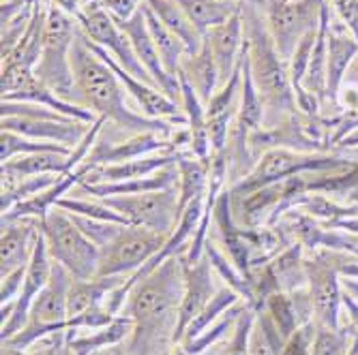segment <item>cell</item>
<instances>
[{
    "mask_svg": "<svg viewBox=\"0 0 358 355\" xmlns=\"http://www.w3.org/2000/svg\"><path fill=\"white\" fill-rule=\"evenodd\" d=\"M185 289V270L180 255L170 257L159 268L131 285L120 315L134 321V332L127 338L131 355H172L178 308Z\"/></svg>",
    "mask_w": 358,
    "mask_h": 355,
    "instance_id": "cell-1",
    "label": "cell"
},
{
    "mask_svg": "<svg viewBox=\"0 0 358 355\" xmlns=\"http://www.w3.org/2000/svg\"><path fill=\"white\" fill-rule=\"evenodd\" d=\"M71 69H73V84H76V94H73L76 105L88 109L96 118L112 122L114 128L129 135H140V133H157L164 137L174 135L172 122L146 118L144 114H138L127 105L124 86L120 84V80L108 64L88 47L80 30L71 47Z\"/></svg>",
    "mask_w": 358,
    "mask_h": 355,
    "instance_id": "cell-2",
    "label": "cell"
},
{
    "mask_svg": "<svg viewBox=\"0 0 358 355\" xmlns=\"http://www.w3.org/2000/svg\"><path fill=\"white\" fill-rule=\"evenodd\" d=\"M243 24L247 64L264 109L262 128H277L289 116H294L296 109L287 62H283L277 54L271 32L266 28V20H262V15L253 9L251 3L243 5Z\"/></svg>",
    "mask_w": 358,
    "mask_h": 355,
    "instance_id": "cell-3",
    "label": "cell"
},
{
    "mask_svg": "<svg viewBox=\"0 0 358 355\" xmlns=\"http://www.w3.org/2000/svg\"><path fill=\"white\" fill-rule=\"evenodd\" d=\"M78 20L62 13L58 7L48 5L45 30H43V52L35 67V75L54 90L62 101L73 103L76 84L71 69V47L78 37Z\"/></svg>",
    "mask_w": 358,
    "mask_h": 355,
    "instance_id": "cell-4",
    "label": "cell"
},
{
    "mask_svg": "<svg viewBox=\"0 0 358 355\" xmlns=\"http://www.w3.org/2000/svg\"><path fill=\"white\" fill-rule=\"evenodd\" d=\"M41 234L45 238L52 259L78 280L94 278L99 272V246H96L71 218L69 212L58 206L41 220Z\"/></svg>",
    "mask_w": 358,
    "mask_h": 355,
    "instance_id": "cell-5",
    "label": "cell"
},
{
    "mask_svg": "<svg viewBox=\"0 0 358 355\" xmlns=\"http://www.w3.org/2000/svg\"><path fill=\"white\" fill-rule=\"evenodd\" d=\"M71 282H73V276L54 262L52 278H50L48 287L37 296V300L32 302L26 328L3 345L15 347V349H28L37 340H41L54 332L69 330V326H67V321H69L67 300H69Z\"/></svg>",
    "mask_w": 358,
    "mask_h": 355,
    "instance_id": "cell-6",
    "label": "cell"
},
{
    "mask_svg": "<svg viewBox=\"0 0 358 355\" xmlns=\"http://www.w3.org/2000/svg\"><path fill=\"white\" fill-rule=\"evenodd\" d=\"M170 234L138 225H122L112 240L99 246L96 276H131L166 246Z\"/></svg>",
    "mask_w": 358,
    "mask_h": 355,
    "instance_id": "cell-7",
    "label": "cell"
},
{
    "mask_svg": "<svg viewBox=\"0 0 358 355\" xmlns=\"http://www.w3.org/2000/svg\"><path fill=\"white\" fill-rule=\"evenodd\" d=\"M266 28L283 62H289L307 32L320 26L324 0H266Z\"/></svg>",
    "mask_w": 358,
    "mask_h": 355,
    "instance_id": "cell-8",
    "label": "cell"
},
{
    "mask_svg": "<svg viewBox=\"0 0 358 355\" xmlns=\"http://www.w3.org/2000/svg\"><path fill=\"white\" fill-rule=\"evenodd\" d=\"M108 208L118 212L129 225L148 227L161 234H172L180 218L178 186L166 190L140 192V195H114L101 197Z\"/></svg>",
    "mask_w": 358,
    "mask_h": 355,
    "instance_id": "cell-9",
    "label": "cell"
},
{
    "mask_svg": "<svg viewBox=\"0 0 358 355\" xmlns=\"http://www.w3.org/2000/svg\"><path fill=\"white\" fill-rule=\"evenodd\" d=\"M0 88H3V101H28V103L45 105L62 116L82 120L86 124H94L99 120L88 109L69 101H62L54 90H50L35 75V69L20 60H11V58L3 60V84H0Z\"/></svg>",
    "mask_w": 358,
    "mask_h": 355,
    "instance_id": "cell-10",
    "label": "cell"
},
{
    "mask_svg": "<svg viewBox=\"0 0 358 355\" xmlns=\"http://www.w3.org/2000/svg\"><path fill=\"white\" fill-rule=\"evenodd\" d=\"M78 24H80L82 35L86 39L94 41L96 45L106 47L116 58V62L124 71H129L134 77H138V80H142V82L157 88V84L152 82V77L144 69V64L136 56V52L131 47V41H129V37L118 28L112 13L106 11V7L101 5V0H99V3L86 5L82 9L80 17H78Z\"/></svg>",
    "mask_w": 358,
    "mask_h": 355,
    "instance_id": "cell-11",
    "label": "cell"
},
{
    "mask_svg": "<svg viewBox=\"0 0 358 355\" xmlns=\"http://www.w3.org/2000/svg\"><path fill=\"white\" fill-rule=\"evenodd\" d=\"M337 165H341V160H337V158L309 156V154H299L287 148H273L257 158L253 172L247 178H243L241 182H236L232 186V195L234 197L249 195V192L277 184L279 180L296 174V172L324 169V167H337Z\"/></svg>",
    "mask_w": 358,
    "mask_h": 355,
    "instance_id": "cell-12",
    "label": "cell"
},
{
    "mask_svg": "<svg viewBox=\"0 0 358 355\" xmlns=\"http://www.w3.org/2000/svg\"><path fill=\"white\" fill-rule=\"evenodd\" d=\"M52 272H54V259H52V255L48 250L45 238L41 234L39 240H37L35 250H32L30 262H28L22 292L15 298L13 315L3 324V342H7L9 338H13L15 334H20L26 328L30 306H32V302L37 300V296L48 287V282L52 278Z\"/></svg>",
    "mask_w": 358,
    "mask_h": 355,
    "instance_id": "cell-13",
    "label": "cell"
},
{
    "mask_svg": "<svg viewBox=\"0 0 358 355\" xmlns=\"http://www.w3.org/2000/svg\"><path fill=\"white\" fill-rule=\"evenodd\" d=\"M112 17H114V15H112ZM114 22L118 24V28L124 32V35L129 37V41H131V47H134L136 56H138L140 62L144 64V69L148 71V75L152 77V82L157 84V88H159L161 92H166L172 101H176V103L180 105V101H182L180 80L168 75V71L164 69V64H161V56H159V52H157V45H155L152 35H150V30H148L144 9L140 7V11L134 13L129 20L114 17Z\"/></svg>",
    "mask_w": 358,
    "mask_h": 355,
    "instance_id": "cell-14",
    "label": "cell"
},
{
    "mask_svg": "<svg viewBox=\"0 0 358 355\" xmlns=\"http://www.w3.org/2000/svg\"><path fill=\"white\" fill-rule=\"evenodd\" d=\"M305 272L315 324L327 328H341V289L337 280V270L327 259H311L305 262Z\"/></svg>",
    "mask_w": 358,
    "mask_h": 355,
    "instance_id": "cell-15",
    "label": "cell"
},
{
    "mask_svg": "<svg viewBox=\"0 0 358 355\" xmlns=\"http://www.w3.org/2000/svg\"><path fill=\"white\" fill-rule=\"evenodd\" d=\"M182 270H185V289H182V300L178 308L176 334H174L176 345H180L185 330L189 328L191 321L204 310V306L217 294L215 282H213V264L206 257V252L198 264H193V266L182 264Z\"/></svg>",
    "mask_w": 358,
    "mask_h": 355,
    "instance_id": "cell-16",
    "label": "cell"
},
{
    "mask_svg": "<svg viewBox=\"0 0 358 355\" xmlns=\"http://www.w3.org/2000/svg\"><path fill=\"white\" fill-rule=\"evenodd\" d=\"M39 236V218L3 220V234H0V278L28 266Z\"/></svg>",
    "mask_w": 358,
    "mask_h": 355,
    "instance_id": "cell-17",
    "label": "cell"
},
{
    "mask_svg": "<svg viewBox=\"0 0 358 355\" xmlns=\"http://www.w3.org/2000/svg\"><path fill=\"white\" fill-rule=\"evenodd\" d=\"M90 126L92 124H86L82 120H39V118H17V116L3 118V131H11L39 142L60 144L69 150H73L84 139Z\"/></svg>",
    "mask_w": 358,
    "mask_h": 355,
    "instance_id": "cell-18",
    "label": "cell"
},
{
    "mask_svg": "<svg viewBox=\"0 0 358 355\" xmlns=\"http://www.w3.org/2000/svg\"><path fill=\"white\" fill-rule=\"evenodd\" d=\"M206 45L213 52V58L219 69V88L227 84L232 77L234 69L238 67L243 50H245V24H243V11L225 20L223 24L210 28L204 35Z\"/></svg>",
    "mask_w": 358,
    "mask_h": 355,
    "instance_id": "cell-19",
    "label": "cell"
},
{
    "mask_svg": "<svg viewBox=\"0 0 358 355\" xmlns=\"http://www.w3.org/2000/svg\"><path fill=\"white\" fill-rule=\"evenodd\" d=\"M174 148L172 142H168L164 135L157 133H140L131 135L129 139L122 142H99L96 139L92 152L84 160L90 167H99V165H114V163H124V160H134L140 156H148L152 152H164Z\"/></svg>",
    "mask_w": 358,
    "mask_h": 355,
    "instance_id": "cell-20",
    "label": "cell"
},
{
    "mask_svg": "<svg viewBox=\"0 0 358 355\" xmlns=\"http://www.w3.org/2000/svg\"><path fill=\"white\" fill-rule=\"evenodd\" d=\"M69 156H71V152H56V150L15 156V158L7 160V163H3V188H9L15 182L30 178V176L71 174L76 169L71 167Z\"/></svg>",
    "mask_w": 358,
    "mask_h": 355,
    "instance_id": "cell-21",
    "label": "cell"
},
{
    "mask_svg": "<svg viewBox=\"0 0 358 355\" xmlns=\"http://www.w3.org/2000/svg\"><path fill=\"white\" fill-rule=\"evenodd\" d=\"M178 165H168L164 169H159L150 176L144 178H131V180H122V182H80V190H84L86 195L92 199H101V197H114V195H140V192H152V190H166L178 186Z\"/></svg>",
    "mask_w": 358,
    "mask_h": 355,
    "instance_id": "cell-22",
    "label": "cell"
},
{
    "mask_svg": "<svg viewBox=\"0 0 358 355\" xmlns=\"http://www.w3.org/2000/svg\"><path fill=\"white\" fill-rule=\"evenodd\" d=\"M178 156L180 154H176L174 150H164L159 154H148V156H140L134 160H124V163L99 165V167H92V172L86 176L84 182L96 184V182H122V180H131V178H144V176H150L168 165H174Z\"/></svg>",
    "mask_w": 358,
    "mask_h": 355,
    "instance_id": "cell-23",
    "label": "cell"
},
{
    "mask_svg": "<svg viewBox=\"0 0 358 355\" xmlns=\"http://www.w3.org/2000/svg\"><path fill=\"white\" fill-rule=\"evenodd\" d=\"M146 5L159 17V22L185 45V52L189 56L198 54L202 50L204 35L193 26V22L187 17V13L174 3V0H146Z\"/></svg>",
    "mask_w": 358,
    "mask_h": 355,
    "instance_id": "cell-24",
    "label": "cell"
},
{
    "mask_svg": "<svg viewBox=\"0 0 358 355\" xmlns=\"http://www.w3.org/2000/svg\"><path fill=\"white\" fill-rule=\"evenodd\" d=\"M178 75H182L191 84V88L198 92L204 105L213 99V94L219 90V69H217V62H215L213 52L206 45V41L198 54H193V56L187 54L182 58Z\"/></svg>",
    "mask_w": 358,
    "mask_h": 355,
    "instance_id": "cell-25",
    "label": "cell"
},
{
    "mask_svg": "<svg viewBox=\"0 0 358 355\" xmlns=\"http://www.w3.org/2000/svg\"><path fill=\"white\" fill-rule=\"evenodd\" d=\"M134 332V321L127 315H118L110 326L92 330L84 336H71L67 342L69 355H94L108 347L127 342V338Z\"/></svg>",
    "mask_w": 358,
    "mask_h": 355,
    "instance_id": "cell-26",
    "label": "cell"
},
{
    "mask_svg": "<svg viewBox=\"0 0 358 355\" xmlns=\"http://www.w3.org/2000/svg\"><path fill=\"white\" fill-rule=\"evenodd\" d=\"M127 278L129 276H94L88 280L73 278V282L69 287V300H67L69 317H76L94 306H103L106 298Z\"/></svg>",
    "mask_w": 358,
    "mask_h": 355,
    "instance_id": "cell-27",
    "label": "cell"
},
{
    "mask_svg": "<svg viewBox=\"0 0 358 355\" xmlns=\"http://www.w3.org/2000/svg\"><path fill=\"white\" fill-rule=\"evenodd\" d=\"M174 3L187 13V17L193 22L202 35L232 15L243 11L245 3H236V0H174Z\"/></svg>",
    "mask_w": 358,
    "mask_h": 355,
    "instance_id": "cell-28",
    "label": "cell"
},
{
    "mask_svg": "<svg viewBox=\"0 0 358 355\" xmlns=\"http://www.w3.org/2000/svg\"><path fill=\"white\" fill-rule=\"evenodd\" d=\"M329 7L327 3L322 5V15H320V26H317V39H315V47L309 60V67L303 80V88L322 96L327 92V67H329Z\"/></svg>",
    "mask_w": 358,
    "mask_h": 355,
    "instance_id": "cell-29",
    "label": "cell"
},
{
    "mask_svg": "<svg viewBox=\"0 0 358 355\" xmlns=\"http://www.w3.org/2000/svg\"><path fill=\"white\" fill-rule=\"evenodd\" d=\"M142 9H144V15H146V24H148V30L152 35V41L157 45V52L161 56V64H164V69L168 71V75L178 77L182 58L187 56L185 45L172 35V32L164 24L159 22V17L150 11V7L146 3L142 5Z\"/></svg>",
    "mask_w": 358,
    "mask_h": 355,
    "instance_id": "cell-30",
    "label": "cell"
},
{
    "mask_svg": "<svg viewBox=\"0 0 358 355\" xmlns=\"http://www.w3.org/2000/svg\"><path fill=\"white\" fill-rule=\"evenodd\" d=\"M358 54V41L350 35H331L329 32V67H327V92L337 99V90L348 71L350 60Z\"/></svg>",
    "mask_w": 358,
    "mask_h": 355,
    "instance_id": "cell-31",
    "label": "cell"
},
{
    "mask_svg": "<svg viewBox=\"0 0 358 355\" xmlns=\"http://www.w3.org/2000/svg\"><path fill=\"white\" fill-rule=\"evenodd\" d=\"M243 298L234 292L232 287H227V285H223L221 289H217V294L213 296V300L204 306V310L195 317L191 324H189V328L185 330V336H182V340H180V345L182 342H189V340H193V338H198L200 334H204L213 324H217V321L221 319V315L225 312V310H230L234 304H238Z\"/></svg>",
    "mask_w": 358,
    "mask_h": 355,
    "instance_id": "cell-32",
    "label": "cell"
},
{
    "mask_svg": "<svg viewBox=\"0 0 358 355\" xmlns=\"http://www.w3.org/2000/svg\"><path fill=\"white\" fill-rule=\"evenodd\" d=\"M247 306H249L247 302H245V304L238 302V304H234L230 310H225V312L221 315V319L217 321V324H213L204 334H200L198 338H193V340H189V342L178 345L180 353H182V355H202L206 349H210V347H215L219 340L227 338V334H232L234 326L238 324V319H241V315L245 312Z\"/></svg>",
    "mask_w": 358,
    "mask_h": 355,
    "instance_id": "cell-33",
    "label": "cell"
},
{
    "mask_svg": "<svg viewBox=\"0 0 358 355\" xmlns=\"http://www.w3.org/2000/svg\"><path fill=\"white\" fill-rule=\"evenodd\" d=\"M236 122L247 126L249 131H257L264 124V109L262 101H259L257 88L253 84L249 64H247V50L243 52V84H241V101H238V116Z\"/></svg>",
    "mask_w": 358,
    "mask_h": 355,
    "instance_id": "cell-34",
    "label": "cell"
},
{
    "mask_svg": "<svg viewBox=\"0 0 358 355\" xmlns=\"http://www.w3.org/2000/svg\"><path fill=\"white\" fill-rule=\"evenodd\" d=\"M268 319L273 321V326L279 330V334L283 336V340H287L292 334H294L301 328V319L299 312L294 308V300H292V294L285 292H275L266 298L264 308H262Z\"/></svg>",
    "mask_w": 358,
    "mask_h": 355,
    "instance_id": "cell-35",
    "label": "cell"
},
{
    "mask_svg": "<svg viewBox=\"0 0 358 355\" xmlns=\"http://www.w3.org/2000/svg\"><path fill=\"white\" fill-rule=\"evenodd\" d=\"M285 340L264 310H257L247 355H281Z\"/></svg>",
    "mask_w": 358,
    "mask_h": 355,
    "instance_id": "cell-36",
    "label": "cell"
},
{
    "mask_svg": "<svg viewBox=\"0 0 358 355\" xmlns=\"http://www.w3.org/2000/svg\"><path fill=\"white\" fill-rule=\"evenodd\" d=\"M48 150H56V152H71L69 148H64L60 144H52V142H39V139H30L11 131H3L0 133V160L7 163V160L22 156V154H35V152H48Z\"/></svg>",
    "mask_w": 358,
    "mask_h": 355,
    "instance_id": "cell-37",
    "label": "cell"
},
{
    "mask_svg": "<svg viewBox=\"0 0 358 355\" xmlns=\"http://www.w3.org/2000/svg\"><path fill=\"white\" fill-rule=\"evenodd\" d=\"M354 342L348 330L317 326L311 342V355H350Z\"/></svg>",
    "mask_w": 358,
    "mask_h": 355,
    "instance_id": "cell-38",
    "label": "cell"
},
{
    "mask_svg": "<svg viewBox=\"0 0 358 355\" xmlns=\"http://www.w3.org/2000/svg\"><path fill=\"white\" fill-rule=\"evenodd\" d=\"M58 208L69 212V214H78V216H86V218H94V220H108V222H127L118 212H114L112 208H108L103 202H88V199H76V197H62L58 202ZM129 225V222H127Z\"/></svg>",
    "mask_w": 358,
    "mask_h": 355,
    "instance_id": "cell-39",
    "label": "cell"
},
{
    "mask_svg": "<svg viewBox=\"0 0 358 355\" xmlns=\"http://www.w3.org/2000/svg\"><path fill=\"white\" fill-rule=\"evenodd\" d=\"M255 317H257V310L249 304L245 308V312L241 315L238 324L234 326L230 338H227L221 355H247L249 353V342H251V332L255 326Z\"/></svg>",
    "mask_w": 358,
    "mask_h": 355,
    "instance_id": "cell-40",
    "label": "cell"
},
{
    "mask_svg": "<svg viewBox=\"0 0 358 355\" xmlns=\"http://www.w3.org/2000/svg\"><path fill=\"white\" fill-rule=\"evenodd\" d=\"M315 328H317L315 321H309V324L301 326L285 340L281 355H311V342L315 336Z\"/></svg>",
    "mask_w": 358,
    "mask_h": 355,
    "instance_id": "cell-41",
    "label": "cell"
},
{
    "mask_svg": "<svg viewBox=\"0 0 358 355\" xmlns=\"http://www.w3.org/2000/svg\"><path fill=\"white\" fill-rule=\"evenodd\" d=\"M26 268L28 266H24V268H20V270L0 278V280H3V285H0V302H3V304H9L20 296L22 285H24V276H26Z\"/></svg>",
    "mask_w": 358,
    "mask_h": 355,
    "instance_id": "cell-42",
    "label": "cell"
},
{
    "mask_svg": "<svg viewBox=\"0 0 358 355\" xmlns=\"http://www.w3.org/2000/svg\"><path fill=\"white\" fill-rule=\"evenodd\" d=\"M333 5L343 24L352 30L354 39L358 41V0H333Z\"/></svg>",
    "mask_w": 358,
    "mask_h": 355,
    "instance_id": "cell-43",
    "label": "cell"
},
{
    "mask_svg": "<svg viewBox=\"0 0 358 355\" xmlns=\"http://www.w3.org/2000/svg\"><path fill=\"white\" fill-rule=\"evenodd\" d=\"M144 3L146 0H101L106 11H110L114 17H120V20H129L134 13H138Z\"/></svg>",
    "mask_w": 358,
    "mask_h": 355,
    "instance_id": "cell-44",
    "label": "cell"
},
{
    "mask_svg": "<svg viewBox=\"0 0 358 355\" xmlns=\"http://www.w3.org/2000/svg\"><path fill=\"white\" fill-rule=\"evenodd\" d=\"M48 5H54V7H58L62 13H67V15H71V17H80V13H82V0H50Z\"/></svg>",
    "mask_w": 358,
    "mask_h": 355,
    "instance_id": "cell-45",
    "label": "cell"
},
{
    "mask_svg": "<svg viewBox=\"0 0 358 355\" xmlns=\"http://www.w3.org/2000/svg\"><path fill=\"white\" fill-rule=\"evenodd\" d=\"M94 355H131L129 353V349H127V345H114V347H108V349H103V351H99V353H94Z\"/></svg>",
    "mask_w": 358,
    "mask_h": 355,
    "instance_id": "cell-46",
    "label": "cell"
},
{
    "mask_svg": "<svg viewBox=\"0 0 358 355\" xmlns=\"http://www.w3.org/2000/svg\"><path fill=\"white\" fill-rule=\"evenodd\" d=\"M0 355H45V353H39V351L26 353L24 349H15V347H9V345H3V353H0Z\"/></svg>",
    "mask_w": 358,
    "mask_h": 355,
    "instance_id": "cell-47",
    "label": "cell"
},
{
    "mask_svg": "<svg viewBox=\"0 0 358 355\" xmlns=\"http://www.w3.org/2000/svg\"><path fill=\"white\" fill-rule=\"evenodd\" d=\"M343 285H345L348 292H352V296H354V298H358V280L345 278V280H343Z\"/></svg>",
    "mask_w": 358,
    "mask_h": 355,
    "instance_id": "cell-48",
    "label": "cell"
},
{
    "mask_svg": "<svg viewBox=\"0 0 358 355\" xmlns=\"http://www.w3.org/2000/svg\"><path fill=\"white\" fill-rule=\"evenodd\" d=\"M343 144H345V146H356V144H358V131H354L352 135H345Z\"/></svg>",
    "mask_w": 358,
    "mask_h": 355,
    "instance_id": "cell-49",
    "label": "cell"
},
{
    "mask_svg": "<svg viewBox=\"0 0 358 355\" xmlns=\"http://www.w3.org/2000/svg\"><path fill=\"white\" fill-rule=\"evenodd\" d=\"M236 3H251V5H259V0H236Z\"/></svg>",
    "mask_w": 358,
    "mask_h": 355,
    "instance_id": "cell-50",
    "label": "cell"
},
{
    "mask_svg": "<svg viewBox=\"0 0 358 355\" xmlns=\"http://www.w3.org/2000/svg\"><path fill=\"white\" fill-rule=\"evenodd\" d=\"M92 3H99V0H82V7H86V5H92Z\"/></svg>",
    "mask_w": 358,
    "mask_h": 355,
    "instance_id": "cell-51",
    "label": "cell"
}]
</instances>
